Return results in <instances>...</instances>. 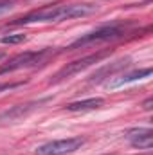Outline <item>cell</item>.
I'll return each instance as SVG.
<instances>
[{"instance_id": "obj_1", "label": "cell", "mask_w": 153, "mask_h": 155, "mask_svg": "<svg viewBox=\"0 0 153 155\" xmlns=\"http://www.w3.org/2000/svg\"><path fill=\"white\" fill-rule=\"evenodd\" d=\"M96 11H97V7L92 5V4H58V5H50V7L33 11V13L11 22V25L61 22V20H70V18H79V16H88Z\"/></svg>"}, {"instance_id": "obj_2", "label": "cell", "mask_w": 153, "mask_h": 155, "mask_svg": "<svg viewBox=\"0 0 153 155\" xmlns=\"http://www.w3.org/2000/svg\"><path fill=\"white\" fill-rule=\"evenodd\" d=\"M124 35V29L117 24H112V25H103L81 38H77L69 49H77V47H86V45H94V43H101V41H110V40L121 38Z\"/></svg>"}, {"instance_id": "obj_3", "label": "cell", "mask_w": 153, "mask_h": 155, "mask_svg": "<svg viewBox=\"0 0 153 155\" xmlns=\"http://www.w3.org/2000/svg\"><path fill=\"white\" fill-rule=\"evenodd\" d=\"M85 144L83 137H67L60 141H50L36 148V155H69L74 153Z\"/></svg>"}, {"instance_id": "obj_4", "label": "cell", "mask_w": 153, "mask_h": 155, "mask_svg": "<svg viewBox=\"0 0 153 155\" xmlns=\"http://www.w3.org/2000/svg\"><path fill=\"white\" fill-rule=\"evenodd\" d=\"M45 54H47V51H27V52H22V54L11 58L5 65L0 67V76H2V74H7V72L20 71V69L34 67V65H38L40 61L43 60Z\"/></svg>"}, {"instance_id": "obj_5", "label": "cell", "mask_w": 153, "mask_h": 155, "mask_svg": "<svg viewBox=\"0 0 153 155\" xmlns=\"http://www.w3.org/2000/svg\"><path fill=\"white\" fill-rule=\"evenodd\" d=\"M103 56H105L103 52H99V54H90V56H85V58L76 60V61H72V63H67L63 69H60V71L54 74V78L50 79V83H60V81H63V79L72 78L74 74L81 72V71H85V69H88V67L94 65V63H97Z\"/></svg>"}, {"instance_id": "obj_6", "label": "cell", "mask_w": 153, "mask_h": 155, "mask_svg": "<svg viewBox=\"0 0 153 155\" xmlns=\"http://www.w3.org/2000/svg\"><path fill=\"white\" fill-rule=\"evenodd\" d=\"M126 139L132 143V146L139 150H151L153 130L151 128H132L126 132Z\"/></svg>"}, {"instance_id": "obj_7", "label": "cell", "mask_w": 153, "mask_h": 155, "mask_svg": "<svg viewBox=\"0 0 153 155\" xmlns=\"http://www.w3.org/2000/svg\"><path fill=\"white\" fill-rule=\"evenodd\" d=\"M45 101H49L47 97L45 99H38V101H31V103H25V105H16L13 107L11 110H5L0 114V121H18L22 117L29 116L33 110H36L40 105H43Z\"/></svg>"}, {"instance_id": "obj_8", "label": "cell", "mask_w": 153, "mask_h": 155, "mask_svg": "<svg viewBox=\"0 0 153 155\" xmlns=\"http://www.w3.org/2000/svg\"><path fill=\"white\" fill-rule=\"evenodd\" d=\"M103 105H105L103 97H88V99H79V101H74V103H69L67 110H70V112H86V110H96V108H99Z\"/></svg>"}, {"instance_id": "obj_9", "label": "cell", "mask_w": 153, "mask_h": 155, "mask_svg": "<svg viewBox=\"0 0 153 155\" xmlns=\"http://www.w3.org/2000/svg\"><path fill=\"white\" fill-rule=\"evenodd\" d=\"M128 65V60H117L114 61L112 65H105V67H101L94 76L90 78V83H99L101 79H105V78H110L112 74H115L117 71H121V69H124Z\"/></svg>"}, {"instance_id": "obj_10", "label": "cell", "mask_w": 153, "mask_h": 155, "mask_svg": "<svg viewBox=\"0 0 153 155\" xmlns=\"http://www.w3.org/2000/svg\"><path fill=\"white\" fill-rule=\"evenodd\" d=\"M148 76H151V69L133 71V72H130V74H124V76L110 81L108 87H110V88H117V87H121V85H124V83H130V81H135V79H142V78H148Z\"/></svg>"}, {"instance_id": "obj_11", "label": "cell", "mask_w": 153, "mask_h": 155, "mask_svg": "<svg viewBox=\"0 0 153 155\" xmlns=\"http://www.w3.org/2000/svg\"><path fill=\"white\" fill-rule=\"evenodd\" d=\"M25 40H27L25 35H7V36H2L0 41L5 45H16V43H24Z\"/></svg>"}, {"instance_id": "obj_12", "label": "cell", "mask_w": 153, "mask_h": 155, "mask_svg": "<svg viewBox=\"0 0 153 155\" xmlns=\"http://www.w3.org/2000/svg\"><path fill=\"white\" fill-rule=\"evenodd\" d=\"M15 5V0H0V16L7 11H11Z\"/></svg>"}, {"instance_id": "obj_13", "label": "cell", "mask_w": 153, "mask_h": 155, "mask_svg": "<svg viewBox=\"0 0 153 155\" xmlns=\"http://www.w3.org/2000/svg\"><path fill=\"white\" fill-rule=\"evenodd\" d=\"M22 85H24V81H16V83H2V85H0V94H2V92H5V90L18 88V87H22Z\"/></svg>"}, {"instance_id": "obj_14", "label": "cell", "mask_w": 153, "mask_h": 155, "mask_svg": "<svg viewBox=\"0 0 153 155\" xmlns=\"http://www.w3.org/2000/svg\"><path fill=\"white\" fill-rule=\"evenodd\" d=\"M151 97H150V99H146V101H144V110H151Z\"/></svg>"}, {"instance_id": "obj_15", "label": "cell", "mask_w": 153, "mask_h": 155, "mask_svg": "<svg viewBox=\"0 0 153 155\" xmlns=\"http://www.w3.org/2000/svg\"><path fill=\"white\" fill-rule=\"evenodd\" d=\"M2 58H4V52H0V60H2Z\"/></svg>"}]
</instances>
